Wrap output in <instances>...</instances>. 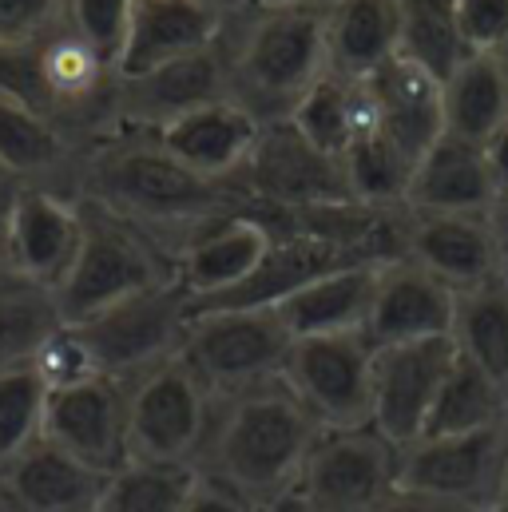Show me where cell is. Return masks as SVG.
<instances>
[{"instance_id": "obj_45", "label": "cell", "mask_w": 508, "mask_h": 512, "mask_svg": "<svg viewBox=\"0 0 508 512\" xmlns=\"http://www.w3.org/2000/svg\"><path fill=\"white\" fill-rule=\"evenodd\" d=\"M298 4H318V0H227L231 12H274V8H298Z\"/></svg>"}, {"instance_id": "obj_27", "label": "cell", "mask_w": 508, "mask_h": 512, "mask_svg": "<svg viewBox=\"0 0 508 512\" xmlns=\"http://www.w3.org/2000/svg\"><path fill=\"white\" fill-rule=\"evenodd\" d=\"M76 159L72 135L52 116L0 100V175L16 187H48Z\"/></svg>"}, {"instance_id": "obj_29", "label": "cell", "mask_w": 508, "mask_h": 512, "mask_svg": "<svg viewBox=\"0 0 508 512\" xmlns=\"http://www.w3.org/2000/svg\"><path fill=\"white\" fill-rule=\"evenodd\" d=\"M453 346L461 358L481 366L493 382L508 389V286L493 278L485 286L457 294L453 314Z\"/></svg>"}, {"instance_id": "obj_36", "label": "cell", "mask_w": 508, "mask_h": 512, "mask_svg": "<svg viewBox=\"0 0 508 512\" xmlns=\"http://www.w3.org/2000/svg\"><path fill=\"white\" fill-rule=\"evenodd\" d=\"M48 382L36 366L0 370V465L44 437Z\"/></svg>"}, {"instance_id": "obj_49", "label": "cell", "mask_w": 508, "mask_h": 512, "mask_svg": "<svg viewBox=\"0 0 508 512\" xmlns=\"http://www.w3.org/2000/svg\"><path fill=\"white\" fill-rule=\"evenodd\" d=\"M493 56H497V60H501V68H505V72H508V36H505V44H501V48H497V52H493Z\"/></svg>"}, {"instance_id": "obj_6", "label": "cell", "mask_w": 508, "mask_h": 512, "mask_svg": "<svg viewBox=\"0 0 508 512\" xmlns=\"http://www.w3.org/2000/svg\"><path fill=\"white\" fill-rule=\"evenodd\" d=\"M290 346L294 338L278 310H199L187 322L179 358L215 401H223L254 385L278 382Z\"/></svg>"}, {"instance_id": "obj_50", "label": "cell", "mask_w": 508, "mask_h": 512, "mask_svg": "<svg viewBox=\"0 0 508 512\" xmlns=\"http://www.w3.org/2000/svg\"><path fill=\"white\" fill-rule=\"evenodd\" d=\"M4 187H8V179L0 175V207H4V199H8V191H4Z\"/></svg>"}, {"instance_id": "obj_52", "label": "cell", "mask_w": 508, "mask_h": 512, "mask_svg": "<svg viewBox=\"0 0 508 512\" xmlns=\"http://www.w3.org/2000/svg\"><path fill=\"white\" fill-rule=\"evenodd\" d=\"M501 278H505V286H508V258L501 262Z\"/></svg>"}, {"instance_id": "obj_17", "label": "cell", "mask_w": 508, "mask_h": 512, "mask_svg": "<svg viewBox=\"0 0 508 512\" xmlns=\"http://www.w3.org/2000/svg\"><path fill=\"white\" fill-rule=\"evenodd\" d=\"M457 290L421 270L413 258H393L378 266L374 306L366 318V338L381 346H405L425 338H453Z\"/></svg>"}, {"instance_id": "obj_14", "label": "cell", "mask_w": 508, "mask_h": 512, "mask_svg": "<svg viewBox=\"0 0 508 512\" xmlns=\"http://www.w3.org/2000/svg\"><path fill=\"white\" fill-rule=\"evenodd\" d=\"M457 362L453 338H425L374 350V417L370 425L397 449L421 441L433 401Z\"/></svg>"}, {"instance_id": "obj_16", "label": "cell", "mask_w": 508, "mask_h": 512, "mask_svg": "<svg viewBox=\"0 0 508 512\" xmlns=\"http://www.w3.org/2000/svg\"><path fill=\"white\" fill-rule=\"evenodd\" d=\"M231 8L219 0H131L116 80L143 76L223 40Z\"/></svg>"}, {"instance_id": "obj_3", "label": "cell", "mask_w": 508, "mask_h": 512, "mask_svg": "<svg viewBox=\"0 0 508 512\" xmlns=\"http://www.w3.org/2000/svg\"><path fill=\"white\" fill-rule=\"evenodd\" d=\"M223 52L231 100L243 104L258 124L290 120L302 96L330 72L326 0L274 12H231Z\"/></svg>"}, {"instance_id": "obj_2", "label": "cell", "mask_w": 508, "mask_h": 512, "mask_svg": "<svg viewBox=\"0 0 508 512\" xmlns=\"http://www.w3.org/2000/svg\"><path fill=\"white\" fill-rule=\"evenodd\" d=\"M318 437L322 425L278 378L215 401L195 469L266 512L294 497Z\"/></svg>"}, {"instance_id": "obj_13", "label": "cell", "mask_w": 508, "mask_h": 512, "mask_svg": "<svg viewBox=\"0 0 508 512\" xmlns=\"http://www.w3.org/2000/svg\"><path fill=\"white\" fill-rule=\"evenodd\" d=\"M215 100H231L223 40L207 52L183 56V60L151 68L143 76L116 80V88H112V128L108 131H147V135H155L171 120H179V116H187L203 104H215Z\"/></svg>"}, {"instance_id": "obj_11", "label": "cell", "mask_w": 508, "mask_h": 512, "mask_svg": "<svg viewBox=\"0 0 508 512\" xmlns=\"http://www.w3.org/2000/svg\"><path fill=\"white\" fill-rule=\"evenodd\" d=\"M286 389L322 429H358L374 417V342L366 330L294 338L282 370Z\"/></svg>"}, {"instance_id": "obj_40", "label": "cell", "mask_w": 508, "mask_h": 512, "mask_svg": "<svg viewBox=\"0 0 508 512\" xmlns=\"http://www.w3.org/2000/svg\"><path fill=\"white\" fill-rule=\"evenodd\" d=\"M457 24L469 56H493L508 36V0H457Z\"/></svg>"}, {"instance_id": "obj_23", "label": "cell", "mask_w": 508, "mask_h": 512, "mask_svg": "<svg viewBox=\"0 0 508 512\" xmlns=\"http://www.w3.org/2000/svg\"><path fill=\"white\" fill-rule=\"evenodd\" d=\"M274 231L254 215H231L191 239L175 258V282L187 290L191 302L219 298L251 278V270L270 251Z\"/></svg>"}, {"instance_id": "obj_33", "label": "cell", "mask_w": 508, "mask_h": 512, "mask_svg": "<svg viewBox=\"0 0 508 512\" xmlns=\"http://www.w3.org/2000/svg\"><path fill=\"white\" fill-rule=\"evenodd\" d=\"M401 12V52L441 84L469 56L457 24V0H397Z\"/></svg>"}, {"instance_id": "obj_15", "label": "cell", "mask_w": 508, "mask_h": 512, "mask_svg": "<svg viewBox=\"0 0 508 512\" xmlns=\"http://www.w3.org/2000/svg\"><path fill=\"white\" fill-rule=\"evenodd\" d=\"M44 437L96 473H116L127 461V385L112 378L64 385L48 393Z\"/></svg>"}, {"instance_id": "obj_39", "label": "cell", "mask_w": 508, "mask_h": 512, "mask_svg": "<svg viewBox=\"0 0 508 512\" xmlns=\"http://www.w3.org/2000/svg\"><path fill=\"white\" fill-rule=\"evenodd\" d=\"M68 20L64 0H0V44L44 40Z\"/></svg>"}, {"instance_id": "obj_12", "label": "cell", "mask_w": 508, "mask_h": 512, "mask_svg": "<svg viewBox=\"0 0 508 512\" xmlns=\"http://www.w3.org/2000/svg\"><path fill=\"white\" fill-rule=\"evenodd\" d=\"M4 239L24 286L56 290L84 239V207L56 187H12L4 203Z\"/></svg>"}, {"instance_id": "obj_9", "label": "cell", "mask_w": 508, "mask_h": 512, "mask_svg": "<svg viewBox=\"0 0 508 512\" xmlns=\"http://www.w3.org/2000/svg\"><path fill=\"white\" fill-rule=\"evenodd\" d=\"M215 397L175 354L127 382V457L195 465L211 429Z\"/></svg>"}, {"instance_id": "obj_5", "label": "cell", "mask_w": 508, "mask_h": 512, "mask_svg": "<svg viewBox=\"0 0 508 512\" xmlns=\"http://www.w3.org/2000/svg\"><path fill=\"white\" fill-rule=\"evenodd\" d=\"M235 183L251 199L247 215L262 219L270 231H278L282 219L302 211L358 203L342 159L318 151L290 120L262 124L251 159Z\"/></svg>"}, {"instance_id": "obj_25", "label": "cell", "mask_w": 508, "mask_h": 512, "mask_svg": "<svg viewBox=\"0 0 508 512\" xmlns=\"http://www.w3.org/2000/svg\"><path fill=\"white\" fill-rule=\"evenodd\" d=\"M381 262H358L330 270L290 294L278 310L282 326L290 338H330V334H358L366 330L370 306H374V286H378Z\"/></svg>"}, {"instance_id": "obj_38", "label": "cell", "mask_w": 508, "mask_h": 512, "mask_svg": "<svg viewBox=\"0 0 508 512\" xmlns=\"http://www.w3.org/2000/svg\"><path fill=\"white\" fill-rule=\"evenodd\" d=\"M64 8H68V28L80 32L116 68L120 48H124L131 0H64Z\"/></svg>"}, {"instance_id": "obj_44", "label": "cell", "mask_w": 508, "mask_h": 512, "mask_svg": "<svg viewBox=\"0 0 508 512\" xmlns=\"http://www.w3.org/2000/svg\"><path fill=\"white\" fill-rule=\"evenodd\" d=\"M12 195V191H8ZM8 203V199H4ZM24 282H20V274L12 270V258H8V239H4V207H0V294H8V290H20Z\"/></svg>"}, {"instance_id": "obj_8", "label": "cell", "mask_w": 508, "mask_h": 512, "mask_svg": "<svg viewBox=\"0 0 508 512\" xmlns=\"http://www.w3.org/2000/svg\"><path fill=\"white\" fill-rule=\"evenodd\" d=\"M187 322H191V298L171 278L163 286H151L135 298L108 306L104 314H96L72 330L88 346L96 370L112 382L127 385L183 350Z\"/></svg>"}, {"instance_id": "obj_26", "label": "cell", "mask_w": 508, "mask_h": 512, "mask_svg": "<svg viewBox=\"0 0 508 512\" xmlns=\"http://www.w3.org/2000/svg\"><path fill=\"white\" fill-rule=\"evenodd\" d=\"M401 52L397 0H326V64L346 80H366Z\"/></svg>"}, {"instance_id": "obj_30", "label": "cell", "mask_w": 508, "mask_h": 512, "mask_svg": "<svg viewBox=\"0 0 508 512\" xmlns=\"http://www.w3.org/2000/svg\"><path fill=\"white\" fill-rule=\"evenodd\" d=\"M290 124L302 131L318 151L342 159L350 139L370 124V104L362 92V80H346L338 72H326L302 104L290 112Z\"/></svg>"}, {"instance_id": "obj_47", "label": "cell", "mask_w": 508, "mask_h": 512, "mask_svg": "<svg viewBox=\"0 0 508 512\" xmlns=\"http://www.w3.org/2000/svg\"><path fill=\"white\" fill-rule=\"evenodd\" d=\"M266 512H310V509H306V505H298L294 497H286L282 505H274V509H266Z\"/></svg>"}, {"instance_id": "obj_19", "label": "cell", "mask_w": 508, "mask_h": 512, "mask_svg": "<svg viewBox=\"0 0 508 512\" xmlns=\"http://www.w3.org/2000/svg\"><path fill=\"white\" fill-rule=\"evenodd\" d=\"M358 262H366V258H358L354 251H346L330 239H318L306 231H286V235H274L270 251L262 255L247 282H239L235 290H227L219 298L191 302V314H199V310H274L290 294L310 286L314 278L342 270V266H358Z\"/></svg>"}, {"instance_id": "obj_31", "label": "cell", "mask_w": 508, "mask_h": 512, "mask_svg": "<svg viewBox=\"0 0 508 512\" xmlns=\"http://www.w3.org/2000/svg\"><path fill=\"white\" fill-rule=\"evenodd\" d=\"M199 485L195 465H163L127 457L116 473L104 477V489L92 512H183Z\"/></svg>"}, {"instance_id": "obj_37", "label": "cell", "mask_w": 508, "mask_h": 512, "mask_svg": "<svg viewBox=\"0 0 508 512\" xmlns=\"http://www.w3.org/2000/svg\"><path fill=\"white\" fill-rule=\"evenodd\" d=\"M0 100L24 104V108L56 120L48 88H44V72H40V40L0 44Z\"/></svg>"}, {"instance_id": "obj_51", "label": "cell", "mask_w": 508, "mask_h": 512, "mask_svg": "<svg viewBox=\"0 0 508 512\" xmlns=\"http://www.w3.org/2000/svg\"><path fill=\"white\" fill-rule=\"evenodd\" d=\"M485 512H508V497L501 501V505H493V509H485Z\"/></svg>"}, {"instance_id": "obj_41", "label": "cell", "mask_w": 508, "mask_h": 512, "mask_svg": "<svg viewBox=\"0 0 508 512\" xmlns=\"http://www.w3.org/2000/svg\"><path fill=\"white\" fill-rule=\"evenodd\" d=\"M183 512H258V509H254L251 501H243L239 493H231L227 485H219V481H211V477L199 473V485H195V493H191V501H187Z\"/></svg>"}, {"instance_id": "obj_22", "label": "cell", "mask_w": 508, "mask_h": 512, "mask_svg": "<svg viewBox=\"0 0 508 512\" xmlns=\"http://www.w3.org/2000/svg\"><path fill=\"white\" fill-rule=\"evenodd\" d=\"M405 207L413 215H493L497 187L485 163V147L445 131L417 159Z\"/></svg>"}, {"instance_id": "obj_4", "label": "cell", "mask_w": 508, "mask_h": 512, "mask_svg": "<svg viewBox=\"0 0 508 512\" xmlns=\"http://www.w3.org/2000/svg\"><path fill=\"white\" fill-rule=\"evenodd\" d=\"M80 207H84L80 251H76V262L68 266V274L60 278V286L52 290L64 326H80L104 314L108 306L175 278L171 255L155 247L143 231L108 215L96 203L80 199Z\"/></svg>"}, {"instance_id": "obj_43", "label": "cell", "mask_w": 508, "mask_h": 512, "mask_svg": "<svg viewBox=\"0 0 508 512\" xmlns=\"http://www.w3.org/2000/svg\"><path fill=\"white\" fill-rule=\"evenodd\" d=\"M381 512H465V509H453V505H445V501H433V497H421V493L401 489Z\"/></svg>"}, {"instance_id": "obj_32", "label": "cell", "mask_w": 508, "mask_h": 512, "mask_svg": "<svg viewBox=\"0 0 508 512\" xmlns=\"http://www.w3.org/2000/svg\"><path fill=\"white\" fill-rule=\"evenodd\" d=\"M508 417V389L493 382L481 366L457 354L449 378L441 385L433 413L425 421L421 437H453V433H473L485 425H497Z\"/></svg>"}, {"instance_id": "obj_10", "label": "cell", "mask_w": 508, "mask_h": 512, "mask_svg": "<svg viewBox=\"0 0 508 512\" xmlns=\"http://www.w3.org/2000/svg\"><path fill=\"white\" fill-rule=\"evenodd\" d=\"M401 489L465 512L501 505L508 497V417L473 433L421 437L401 449Z\"/></svg>"}, {"instance_id": "obj_53", "label": "cell", "mask_w": 508, "mask_h": 512, "mask_svg": "<svg viewBox=\"0 0 508 512\" xmlns=\"http://www.w3.org/2000/svg\"><path fill=\"white\" fill-rule=\"evenodd\" d=\"M219 4H227V0H219Z\"/></svg>"}, {"instance_id": "obj_42", "label": "cell", "mask_w": 508, "mask_h": 512, "mask_svg": "<svg viewBox=\"0 0 508 512\" xmlns=\"http://www.w3.org/2000/svg\"><path fill=\"white\" fill-rule=\"evenodd\" d=\"M485 163H489V175H493V187H497V203H501V199H508V124L485 143Z\"/></svg>"}, {"instance_id": "obj_28", "label": "cell", "mask_w": 508, "mask_h": 512, "mask_svg": "<svg viewBox=\"0 0 508 512\" xmlns=\"http://www.w3.org/2000/svg\"><path fill=\"white\" fill-rule=\"evenodd\" d=\"M445 131L469 143H489L508 124V72L497 56H465L441 84Z\"/></svg>"}, {"instance_id": "obj_18", "label": "cell", "mask_w": 508, "mask_h": 512, "mask_svg": "<svg viewBox=\"0 0 508 512\" xmlns=\"http://www.w3.org/2000/svg\"><path fill=\"white\" fill-rule=\"evenodd\" d=\"M362 92L370 100V116L378 131L417 167V159L445 135L441 112V80L417 68L405 56L385 60L378 72L362 80Z\"/></svg>"}, {"instance_id": "obj_21", "label": "cell", "mask_w": 508, "mask_h": 512, "mask_svg": "<svg viewBox=\"0 0 508 512\" xmlns=\"http://www.w3.org/2000/svg\"><path fill=\"white\" fill-rule=\"evenodd\" d=\"M262 124L235 100L203 104L167 128L155 131L167 155H175L187 171L211 179V183H235L251 159Z\"/></svg>"}, {"instance_id": "obj_46", "label": "cell", "mask_w": 508, "mask_h": 512, "mask_svg": "<svg viewBox=\"0 0 508 512\" xmlns=\"http://www.w3.org/2000/svg\"><path fill=\"white\" fill-rule=\"evenodd\" d=\"M489 223H493V235H497V247H501V262H505L508 258V199H501V203L493 207Z\"/></svg>"}, {"instance_id": "obj_34", "label": "cell", "mask_w": 508, "mask_h": 512, "mask_svg": "<svg viewBox=\"0 0 508 512\" xmlns=\"http://www.w3.org/2000/svg\"><path fill=\"white\" fill-rule=\"evenodd\" d=\"M342 167H346V179H350V191H354L358 203H366V207H405L413 163L381 135L374 116L350 139V147L342 155Z\"/></svg>"}, {"instance_id": "obj_48", "label": "cell", "mask_w": 508, "mask_h": 512, "mask_svg": "<svg viewBox=\"0 0 508 512\" xmlns=\"http://www.w3.org/2000/svg\"><path fill=\"white\" fill-rule=\"evenodd\" d=\"M0 512H20V509H16V501L4 493V485H0Z\"/></svg>"}, {"instance_id": "obj_1", "label": "cell", "mask_w": 508, "mask_h": 512, "mask_svg": "<svg viewBox=\"0 0 508 512\" xmlns=\"http://www.w3.org/2000/svg\"><path fill=\"white\" fill-rule=\"evenodd\" d=\"M76 199L143 231L171 262L207 227L251 211L239 183H211L187 171L147 131H108L80 159Z\"/></svg>"}, {"instance_id": "obj_20", "label": "cell", "mask_w": 508, "mask_h": 512, "mask_svg": "<svg viewBox=\"0 0 508 512\" xmlns=\"http://www.w3.org/2000/svg\"><path fill=\"white\" fill-rule=\"evenodd\" d=\"M405 258L441 278L449 290H473L501 278V247L489 215H413L405 231Z\"/></svg>"}, {"instance_id": "obj_35", "label": "cell", "mask_w": 508, "mask_h": 512, "mask_svg": "<svg viewBox=\"0 0 508 512\" xmlns=\"http://www.w3.org/2000/svg\"><path fill=\"white\" fill-rule=\"evenodd\" d=\"M64 326L52 290L20 286L0 294V370L32 366L52 334Z\"/></svg>"}, {"instance_id": "obj_7", "label": "cell", "mask_w": 508, "mask_h": 512, "mask_svg": "<svg viewBox=\"0 0 508 512\" xmlns=\"http://www.w3.org/2000/svg\"><path fill=\"white\" fill-rule=\"evenodd\" d=\"M401 493V449L374 425L322 429L294 501L310 512H381Z\"/></svg>"}, {"instance_id": "obj_24", "label": "cell", "mask_w": 508, "mask_h": 512, "mask_svg": "<svg viewBox=\"0 0 508 512\" xmlns=\"http://www.w3.org/2000/svg\"><path fill=\"white\" fill-rule=\"evenodd\" d=\"M0 485L20 512H92L104 489V473L40 437L0 465Z\"/></svg>"}]
</instances>
